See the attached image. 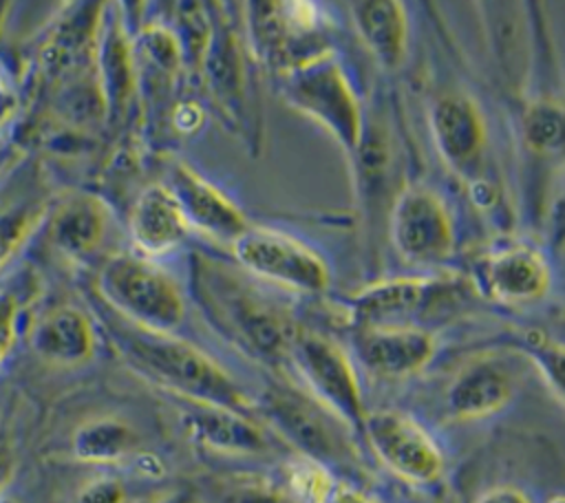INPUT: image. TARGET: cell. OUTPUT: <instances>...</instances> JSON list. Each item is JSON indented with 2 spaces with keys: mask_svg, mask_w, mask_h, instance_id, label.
I'll use <instances>...</instances> for the list:
<instances>
[{
  "mask_svg": "<svg viewBox=\"0 0 565 503\" xmlns=\"http://www.w3.org/2000/svg\"><path fill=\"white\" fill-rule=\"evenodd\" d=\"M124 357L150 379L174 390L188 402L230 408L247 415L249 399L238 384L196 346L172 333L126 327L117 331Z\"/></svg>",
  "mask_w": 565,
  "mask_h": 503,
  "instance_id": "obj_1",
  "label": "cell"
},
{
  "mask_svg": "<svg viewBox=\"0 0 565 503\" xmlns=\"http://www.w3.org/2000/svg\"><path fill=\"white\" fill-rule=\"evenodd\" d=\"M196 291L214 320L254 355L274 360L289 351L296 327L285 311L254 293L249 285L212 267H199ZM210 315V318H212Z\"/></svg>",
  "mask_w": 565,
  "mask_h": 503,
  "instance_id": "obj_2",
  "label": "cell"
},
{
  "mask_svg": "<svg viewBox=\"0 0 565 503\" xmlns=\"http://www.w3.org/2000/svg\"><path fill=\"white\" fill-rule=\"evenodd\" d=\"M282 95L302 115L318 121L355 159L362 148V113L340 64L329 51L282 71Z\"/></svg>",
  "mask_w": 565,
  "mask_h": 503,
  "instance_id": "obj_3",
  "label": "cell"
},
{
  "mask_svg": "<svg viewBox=\"0 0 565 503\" xmlns=\"http://www.w3.org/2000/svg\"><path fill=\"white\" fill-rule=\"evenodd\" d=\"M97 289L119 315L148 331L172 333L185 313L177 282L143 256L115 254L106 258Z\"/></svg>",
  "mask_w": 565,
  "mask_h": 503,
  "instance_id": "obj_4",
  "label": "cell"
},
{
  "mask_svg": "<svg viewBox=\"0 0 565 503\" xmlns=\"http://www.w3.org/2000/svg\"><path fill=\"white\" fill-rule=\"evenodd\" d=\"M287 355L311 388L313 399L340 424L360 430L366 410L355 371L340 346L320 333L296 329Z\"/></svg>",
  "mask_w": 565,
  "mask_h": 503,
  "instance_id": "obj_5",
  "label": "cell"
},
{
  "mask_svg": "<svg viewBox=\"0 0 565 503\" xmlns=\"http://www.w3.org/2000/svg\"><path fill=\"white\" fill-rule=\"evenodd\" d=\"M232 252L249 274L282 287L322 293L329 285L324 260L287 234L267 227H247L232 240Z\"/></svg>",
  "mask_w": 565,
  "mask_h": 503,
  "instance_id": "obj_6",
  "label": "cell"
},
{
  "mask_svg": "<svg viewBox=\"0 0 565 503\" xmlns=\"http://www.w3.org/2000/svg\"><path fill=\"white\" fill-rule=\"evenodd\" d=\"M391 238L404 260L430 265L455 245V229L444 201L426 188H406L391 210Z\"/></svg>",
  "mask_w": 565,
  "mask_h": 503,
  "instance_id": "obj_7",
  "label": "cell"
},
{
  "mask_svg": "<svg viewBox=\"0 0 565 503\" xmlns=\"http://www.w3.org/2000/svg\"><path fill=\"white\" fill-rule=\"evenodd\" d=\"M371 448L402 479L428 483L441 472V452L428 432L397 410H373L364 415L362 428Z\"/></svg>",
  "mask_w": 565,
  "mask_h": 503,
  "instance_id": "obj_8",
  "label": "cell"
},
{
  "mask_svg": "<svg viewBox=\"0 0 565 503\" xmlns=\"http://www.w3.org/2000/svg\"><path fill=\"white\" fill-rule=\"evenodd\" d=\"M457 287L441 278H391L366 285L349 298L358 324H404L457 300Z\"/></svg>",
  "mask_w": 565,
  "mask_h": 503,
  "instance_id": "obj_9",
  "label": "cell"
},
{
  "mask_svg": "<svg viewBox=\"0 0 565 503\" xmlns=\"http://www.w3.org/2000/svg\"><path fill=\"white\" fill-rule=\"evenodd\" d=\"M269 421L313 463H340L344 441L335 432V417L316 399L289 388H271L263 397Z\"/></svg>",
  "mask_w": 565,
  "mask_h": 503,
  "instance_id": "obj_10",
  "label": "cell"
},
{
  "mask_svg": "<svg viewBox=\"0 0 565 503\" xmlns=\"http://www.w3.org/2000/svg\"><path fill=\"white\" fill-rule=\"evenodd\" d=\"M358 360L384 377L411 375L435 353V340L411 324H360L353 335Z\"/></svg>",
  "mask_w": 565,
  "mask_h": 503,
  "instance_id": "obj_11",
  "label": "cell"
},
{
  "mask_svg": "<svg viewBox=\"0 0 565 503\" xmlns=\"http://www.w3.org/2000/svg\"><path fill=\"white\" fill-rule=\"evenodd\" d=\"M163 185L174 196L188 227L194 225L196 229L227 243L249 227L243 212L185 163H174L170 168L168 183Z\"/></svg>",
  "mask_w": 565,
  "mask_h": 503,
  "instance_id": "obj_12",
  "label": "cell"
},
{
  "mask_svg": "<svg viewBox=\"0 0 565 503\" xmlns=\"http://www.w3.org/2000/svg\"><path fill=\"white\" fill-rule=\"evenodd\" d=\"M481 289L499 302L539 300L550 287L543 256L527 245H510L490 254L479 269Z\"/></svg>",
  "mask_w": 565,
  "mask_h": 503,
  "instance_id": "obj_13",
  "label": "cell"
},
{
  "mask_svg": "<svg viewBox=\"0 0 565 503\" xmlns=\"http://www.w3.org/2000/svg\"><path fill=\"white\" fill-rule=\"evenodd\" d=\"M26 338L31 351L53 366H77L95 351V331L88 315L71 304H60L38 315Z\"/></svg>",
  "mask_w": 565,
  "mask_h": 503,
  "instance_id": "obj_14",
  "label": "cell"
},
{
  "mask_svg": "<svg viewBox=\"0 0 565 503\" xmlns=\"http://www.w3.org/2000/svg\"><path fill=\"white\" fill-rule=\"evenodd\" d=\"M430 130L439 154L457 170L472 165L486 143L483 117L461 93H446L433 104Z\"/></svg>",
  "mask_w": 565,
  "mask_h": 503,
  "instance_id": "obj_15",
  "label": "cell"
},
{
  "mask_svg": "<svg viewBox=\"0 0 565 503\" xmlns=\"http://www.w3.org/2000/svg\"><path fill=\"white\" fill-rule=\"evenodd\" d=\"M51 245L71 260H84L104 240L108 212L93 194H71L46 212Z\"/></svg>",
  "mask_w": 565,
  "mask_h": 503,
  "instance_id": "obj_16",
  "label": "cell"
},
{
  "mask_svg": "<svg viewBox=\"0 0 565 503\" xmlns=\"http://www.w3.org/2000/svg\"><path fill=\"white\" fill-rule=\"evenodd\" d=\"M514 393V373L497 357L466 364L448 386L446 404L455 417L472 419L499 410Z\"/></svg>",
  "mask_w": 565,
  "mask_h": 503,
  "instance_id": "obj_17",
  "label": "cell"
},
{
  "mask_svg": "<svg viewBox=\"0 0 565 503\" xmlns=\"http://www.w3.org/2000/svg\"><path fill=\"white\" fill-rule=\"evenodd\" d=\"M188 234V223L163 183L146 185L130 210V238L139 254L159 256L174 249Z\"/></svg>",
  "mask_w": 565,
  "mask_h": 503,
  "instance_id": "obj_18",
  "label": "cell"
},
{
  "mask_svg": "<svg viewBox=\"0 0 565 503\" xmlns=\"http://www.w3.org/2000/svg\"><path fill=\"white\" fill-rule=\"evenodd\" d=\"M183 421L196 441L214 450L258 452L265 448V437L260 428L247 415L230 408L188 402L183 410Z\"/></svg>",
  "mask_w": 565,
  "mask_h": 503,
  "instance_id": "obj_19",
  "label": "cell"
},
{
  "mask_svg": "<svg viewBox=\"0 0 565 503\" xmlns=\"http://www.w3.org/2000/svg\"><path fill=\"white\" fill-rule=\"evenodd\" d=\"M351 20L364 46L384 68H395L406 49V13L395 0H362L351 4Z\"/></svg>",
  "mask_w": 565,
  "mask_h": 503,
  "instance_id": "obj_20",
  "label": "cell"
},
{
  "mask_svg": "<svg viewBox=\"0 0 565 503\" xmlns=\"http://www.w3.org/2000/svg\"><path fill=\"white\" fill-rule=\"evenodd\" d=\"M97 84L104 97L106 117L117 119L132 95L135 88V66L130 57L128 42L119 26L110 24L102 33V40L97 44Z\"/></svg>",
  "mask_w": 565,
  "mask_h": 503,
  "instance_id": "obj_21",
  "label": "cell"
},
{
  "mask_svg": "<svg viewBox=\"0 0 565 503\" xmlns=\"http://www.w3.org/2000/svg\"><path fill=\"white\" fill-rule=\"evenodd\" d=\"M201 66L207 75L210 88L214 97L227 108V110H241L243 106V62L238 53V44L234 40V33L227 24L212 26Z\"/></svg>",
  "mask_w": 565,
  "mask_h": 503,
  "instance_id": "obj_22",
  "label": "cell"
},
{
  "mask_svg": "<svg viewBox=\"0 0 565 503\" xmlns=\"http://www.w3.org/2000/svg\"><path fill=\"white\" fill-rule=\"evenodd\" d=\"M137 446L135 430L115 417L84 421L71 437V452L84 463H115Z\"/></svg>",
  "mask_w": 565,
  "mask_h": 503,
  "instance_id": "obj_23",
  "label": "cell"
},
{
  "mask_svg": "<svg viewBox=\"0 0 565 503\" xmlns=\"http://www.w3.org/2000/svg\"><path fill=\"white\" fill-rule=\"evenodd\" d=\"M49 205L38 199H13L0 203V269L13 258L22 243L42 225Z\"/></svg>",
  "mask_w": 565,
  "mask_h": 503,
  "instance_id": "obj_24",
  "label": "cell"
},
{
  "mask_svg": "<svg viewBox=\"0 0 565 503\" xmlns=\"http://www.w3.org/2000/svg\"><path fill=\"white\" fill-rule=\"evenodd\" d=\"M523 135L534 152H558L563 146V108L556 101H536L523 117Z\"/></svg>",
  "mask_w": 565,
  "mask_h": 503,
  "instance_id": "obj_25",
  "label": "cell"
},
{
  "mask_svg": "<svg viewBox=\"0 0 565 503\" xmlns=\"http://www.w3.org/2000/svg\"><path fill=\"white\" fill-rule=\"evenodd\" d=\"M203 4H192V2H181L179 4V20H177V44L179 53L188 57V62L201 64L210 33H212V22L203 13Z\"/></svg>",
  "mask_w": 565,
  "mask_h": 503,
  "instance_id": "obj_26",
  "label": "cell"
},
{
  "mask_svg": "<svg viewBox=\"0 0 565 503\" xmlns=\"http://www.w3.org/2000/svg\"><path fill=\"white\" fill-rule=\"evenodd\" d=\"M20 296L13 289H0V366L18 338Z\"/></svg>",
  "mask_w": 565,
  "mask_h": 503,
  "instance_id": "obj_27",
  "label": "cell"
},
{
  "mask_svg": "<svg viewBox=\"0 0 565 503\" xmlns=\"http://www.w3.org/2000/svg\"><path fill=\"white\" fill-rule=\"evenodd\" d=\"M121 501H124V488L117 479H110V477H102L86 483L75 499V503H121Z\"/></svg>",
  "mask_w": 565,
  "mask_h": 503,
  "instance_id": "obj_28",
  "label": "cell"
},
{
  "mask_svg": "<svg viewBox=\"0 0 565 503\" xmlns=\"http://www.w3.org/2000/svg\"><path fill=\"white\" fill-rule=\"evenodd\" d=\"M475 503H530V501L516 488H494L483 492Z\"/></svg>",
  "mask_w": 565,
  "mask_h": 503,
  "instance_id": "obj_29",
  "label": "cell"
},
{
  "mask_svg": "<svg viewBox=\"0 0 565 503\" xmlns=\"http://www.w3.org/2000/svg\"><path fill=\"white\" fill-rule=\"evenodd\" d=\"M13 472H15V454L9 448V443L0 441V496L9 485V481L13 479Z\"/></svg>",
  "mask_w": 565,
  "mask_h": 503,
  "instance_id": "obj_30",
  "label": "cell"
},
{
  "mask_svg": "<svg viewBox=\"0 0 565 503\" xmlns=\"http://www.w3.org/2000/svg\"><path fill=\"white\" fill-rule=\"evenodd\" d=\"M324 501L327 503H373L366 496H362L360 492H355L351 488H344V485H331Z\"/></svg>",
  "mask_w": 565,
  "mask_h": 503,
  "instance_id": "obj_31",
  "label": "cell"
},
{
  "mask_svg": "<svg viewBox=\"0 0 565 503\" xmlns=\"http://www.w3.org/2000/svg\"><path fill=\"white\" fill-rule=\"evenodd\" d=\"M238 503H289V501L271 490H247Z\"/></svg>",
  "mask_w": 565,
  "mask_h": 503,
  "instance_id": "obj_32",
  "label": "cell"
},
{
  "mask_svg": "<svg viewBox=\"0 0 565 503\" xmlns=\"http://www.w3.org/2000/svg\"><path fill=\"white\" fill-rule=\"evenodd\" d=\"M13 108V93L11 88L4 84V79L0 77V126L7 121V117L11 115Z\"/></svg>",
  "mask_w": 565,
  "mask_h": 503,
  "instance_id": "obj_33",
  "label": "cell"
},
{
  "mask_svg": "<svg viewBox=\"0 0 565 503\" xmlns=\"http://www.w3.org/2000/svg\"><path fill=\"white\" fill-rule=\"evenodd\" d=\"M146 503H190L188 496L183 492H170V494H161L152 501H146Z\"/></svg>",
  "mask_w": 565,
  "mask_h": 503,
  "instance_id": "obj_34",
  "label": "cell"
},
{
  "mask_svg": "<svg viewBox=\"0 0 565 503\" xmlns=\"http://www.w3.org/2000/svg\"><path fill=\"white\" fill-rule=\"evenodd\" d=\"M0 503H20V501H15L13 496H4V494H2V496H0Z\"/></svg>",
  "mask_w": 565,
  "mask_h": 503,
  "instance_id": "obj_35",
  "label": "cell"
},
{
  "mask_svg": "<svg viewBox=\"0 0 565 503\" xmlns=\"http://www.w3.org/2000/svg\"><path fill=\"white\" fill-rule=\"evenodd\" d=\"M550 503H563V499H561V496H554Z\"/></svg>",
  "mask_w": 565,
  "mask_h": 503,
  "instance_id": "obj_36",
  "label": "cell"
}]
</instances>
